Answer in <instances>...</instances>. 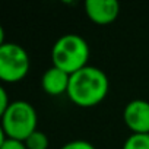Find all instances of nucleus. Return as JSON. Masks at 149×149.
Here are the masks:
<instances>
[{"label": "nucleus", "mask_w": 149, "mask_h": 149, "mask_svg": "<svg viewBox=\"0 0 149 149\" xmlns=\"http://www.w3.org/2000/svg\"><path fill=\"white\" fill-rule=\"evenodd\" d=\"M107 92L108 78L100 67L85 66L70 74L67 95L78 105H95L105 98Z\"/></svg>", "instance_id": "f257e3e1"}, {"label": "nucleus", "mask_w": 149, "mask_h": 149, "mask_svg": "<svg viewBox=\"0 0 149 149\" xmlns=\"http://www.w3.org/2000/svg\"><path fill=\"white\" fill-rule=\"evenodd\" d=\"M53 66L63 69L67 73H74L86 66L89 47L85 38L78 34H64L53 45Z\"/></svg>", "instance_id": "f03ea898"}, {"label": "nucleus", "mask_w": 149, "mask_h": 149, "mask_svg": "<svg viewBox=\"0 0 149 149\" xmlns=\"http://www.w3.org/2000/svg\"><path fill=\"white\" fill-rule=\"evenodd\" d=\"M2 130L8 137L25 140L37 130V111L22 100L12 101L8 110L2 114Z\"/></svg>", "instance_id": "7ed1b4c3"}, {"label": "nucleus", "mask_w": 149, "mask_h": 149, "mask_svg": "<svg viewBox=\"0 0 149 149\" xmlns=\"http://www.w3.org/2000/svg\"><path fill=\"white\" fill-rule=\"evenodd\" d=\"M29 70V57L24 47L15 42L0 44V78L8 82L22 79Z\"/></svg>", "instance_id": "20e7f679"}, {"label": "nucleus", "mask_w": 149, "mask_h": 149, "mask_svg": "<svg viewBox=\"0 0 149 149\" xmlns=\"http://www.w3.org/2000/svg\"><path fill=\"white\" fill-rule=\"evenodd\" d=\"M123 117L133 133H149V102L145 100L130 101L123 111Z\"/></svg>", "instance_id": "39448f33"}, {"label": "nucleus", "mask_w": 149, "mask_h": 149, "mask_svg": "<svg viewBox=\"0 0 149 149\" xmlns=\"http://www.w3.org/2000/svg\"><path fill=\"white\" fill-rule=\"evenodd\" d=\"M85 9L88 16L94 22L105 25L117 18L120 12V5L117 0H86Z\"/></svg>", "instance_id": "423d86ee"}, {"label": "nucleus", "mask_w": 149, "mask_h": 149, "mask_svg": "<svg viewBox=\"0 0 149 149\" xmlns=\"http://www.w3.org/2000/svg\"><path fill=\"white\" fill-rule=\"evenodd\" d=\"M69 81H70V73L64 72L60 67L51 66L50 69H47L44 72L41 84H42V88L47 94L58 95V94L67 92Z\"/></svg>", "instance_id": "0eeeda50"}, {"label": "nucleus", "mask_w": 149, "mask_h": 149, "mask_svg": "<svg viewBox=\"0 0 149 149\" xmlns=\"http://www.w3.org/2000/svg\"><path fill=\"white\" fill-rule=\"evenodd\" d=\"M123 149H149V133H132L124 140Z\"/></svg>", "instance_id": "6e6552de"}, {"label": "nucleus", "mask_w": 149, "mask_h": 149, "mask_svg": "<svg viewBox=\"0 0 149 149\" xmlns=\"http://www.w3.org/2000/svg\"><path fill=\"white\" fill-rule=\"evenodd\" d=\"M28 149H47L48 148V137L44 132L35 130L25 139Z\"/></svg>", "instance_id": "1a4fd4ad"}, {"label": "nucleus", "mask_w": 149, "mask_h": 149, "mask_svg": "<svg viewBox=\"0 0 149 149\" xmlns=\"http://www.w3.org/2000/svg\"><path fill=\"white\" fill-rule=\"evenodd\" d=\"M0 149H28L25 140L5 137V132L2 130V140H0Z\"/></svg>", "instance_id": "9d476101"}, {"label": "nucleus", "mask_w": 149, "mask_h": 149, "mask_svg": "<svg viewBox=\"0 0 149 149\" xmlns=\"http://www.w3.org/2000/svg\"><path fill=\"white\" fill-rule=\"evenodd\" d=\"M61 149H97V148L88 140L76 139V140H70L66 145H63Z\"/></svg>", "instance_id": "9b49d317"}, {"label": "nucleus", "mask_w": 149, "mask_h": 149, "mask_svg": "<svg viewBox=\"0 0 149 149\" xmlns=\"http://www.w3.org/2000/svg\"><path fill=\"white\" fill-rule=\"evenodd\" d=\"M10 105V102L8 101V92L5 88H0V113H5L8 110V107Z\"/></svg>", "instance_id": "f8f14e48"}]
</instances>
